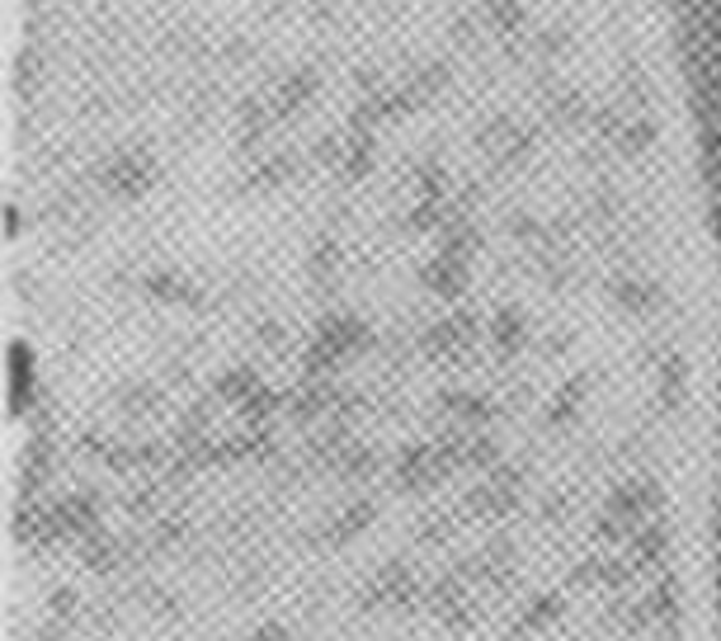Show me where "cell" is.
Listing matches in <instances>:
<instances>
[{"instance_id": "6da1fadb", "label": "cell", "mask_w": 721, "mask_h": 641, "mask_svg": "<svg viewBox=\"0 0 721 641\" xmlns=\"http://www.w3.org/2000/svg\"><path fill=\"white\" fill-rule=\"evenodd\" d=\"M679 180L698 284L694 614L698 641H721V38H702L684 61Z\"/></svg>"}]
</instances>
